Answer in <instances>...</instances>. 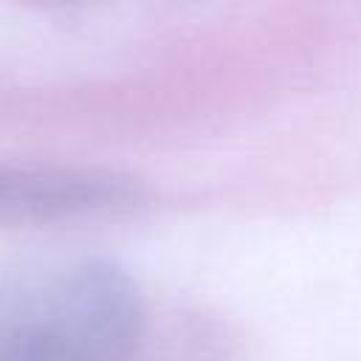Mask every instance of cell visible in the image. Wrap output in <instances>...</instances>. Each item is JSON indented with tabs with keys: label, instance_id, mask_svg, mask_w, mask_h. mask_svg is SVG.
<instances>
[{
	"label": "cell",
	"instance_id": "obj_1",
	"mask_svg": "<svg viewBox=\"0 0 361 361\" xmlns=\"http://www.w3.org/2000/svg\"><path fill=\"white\" fill-rule=\"evenodd\" d=\"M147 324L138 282L104 257L0 271V361H133Z\"/></svg>",
	"mask_w": 361,
	"mask_h": 361
},
{
	"label": "cell",
	"instance_id": "obj_2",
	"mask_svg": "<svg viewBox=\"0 0 361 361\" xmlns=\"http://www.w3.org/2000/svg\"><path fill=\"white\" fill-rule=\"evenodd\" d=\"M149 186L102 166H0V223H62L113 217L141 209Z\"/></svg>",
	"mask_w": 361,
	"mask_h": 361
}]
</instances>
